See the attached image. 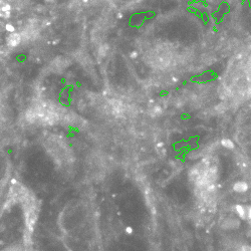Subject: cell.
Returning <instances> with one entry per match:
<instances>
[{"label": "cell", "instance_id": "obj_5", "mask_svg": "<svg viewBox=\"0 0 251 251\" xmlns=\"http://www.w3.org/2000/svg\"><path fill=\"white\" fill-rule=\"evenodd\" d=\"M233 190L237 193H244L248 190V184L243 181H238L233 185Z\"/></svg>", "mask_w": 251, "mask_h": 251}, {"label": "cell", "instance_id": "obj_9", "mask_svg": "<svg viewBox=\"0 0 251 251\" xmlns=\"http://www.w3.org/2000/svg\"><path fill=\"white\" fill-rule=\"evenodd\" d=\"M245 216L246 219H251V206H245Z\"/></svg>", "mask_w": 251, "mask_h": 251}, {"label": "cell", "instance_id": "obj_11", "mask_svg": "<svg viewBox=\"0 0 251 251\" xmlns=\"http://www.w3.org/2000/svg\"><path fill=\"white\" fill-rule=\"evenodd\" d=\"M7 29H8V30H13V27H12V26H9V25H8V26H7Z\"/></svg>", "mask_w": 251, "mask_h": 251}, {"label": "cell", "instance_id": "obj_4", "mask_svg": "<svg viewBox=\"0 0 251 251\" xmlns=\"http://www.w3.org/2000/svg\"><path fill=\"white\" fill-rule=\"evenodd\" d=\"M20 42H21V34L17 33V32H12L7 38L8 45L11 47L17 46Z\"/></svg>", "mask_w": 251, "mask_h": 251}, {"label": "cell", "instance_id": "obj_8", "mask_svg": "<svg viewBox=\"0 0 251 251\" xmlns=\"http://www.w3.org/2000/svg\"><path fill=\"white\" fill-rule=\"evenodd\" d=\"M1 251H23V250L19 246H10V247H7V248L2 249Z\"/></svg>", "mask_w": 251, "mask_h": 251}, {"label": "cell", "instance_id": "obj_10", "mask_svg": "<svg viewBox=\"0 0 251 251\" xmlns=\"http://www.w3.org/2000/svg\"><path fill=\"white\" fill-rule=\"evenodd\" d=\"M240 251H251V246L249 245H243L241 247Z\"/></svg>", "mask_w": 251, "mask_h": 251}, {"label": "cell", "instance_id": "obj_7", "mask_svg": "<svg viewBox=\"0 0 251 251\" xmlns=\"http://www.w3.org/2000/svg\"><path fill=\"white\" fill-rule=\"evenodd\" d=\"M221 145L224 148L229 149V150H233L234 147H235V145H234V143L230 139H222L221 140Z\"/></svg>", "mask_w": 251, "mask_h": 251}, {"label": "cell", "instance_id": "obj_6", "mask_svg": "<svg viewBox=\"0 0 251 251\" xmlns=\"http://www.w3.org/2000/svg\"><path fill=\"white\" fill-rule=\"evenodd\" d=\"M235 211L237 212L238 216H239L241 219H246L245 216V206L242 205H235Z\"/></svg>", "mask_w": 251, "mask_h": 251}, {"label": "cell", "instance_id": "obj_3", "mask_svg": "<svg viewBox=\"0 0 251 251\" xmlns=\"http://www.w3.org/2000/svg\"><path fill=\"white\" fill-rule=\"evenodd\" d=\"M45 147L52 160L60 168H67L73 162V156L69 147L57 137L50 136L45 142Z\"/></svg>", "mask_w": 251, "mask_h": 251}, {"label": "cell", "instance_id": "obj_2", "mask_svg": "<svg viewBox=\"0 0 251 251\" xmlns=\"http://www.w3.org/2000/svg\"><path fill=\"white\" fill-rule=\"evenodd\" d=\"M89 209L83 201H72L63 208L59 216V226L64 233L70 234L88 225Z\"/></svg>", "mask_w": 251, "mask_h": 251}, {"label": "cell", "instance_id": "obj_1", "mask_svg": "<svg viewBox=\"0 0 251 251\" xmlns=\"http://www.w3.org/2000/svg\"><path fill=\"white\" fill-rule=\"evenodd\" d=\"M28 123L39 125H55L66 120V114L62 108L50 102L39 101L31 105L25 112Z\"/></svg>", "mask_w": 251, "mask_h": 251}]
</instances>
